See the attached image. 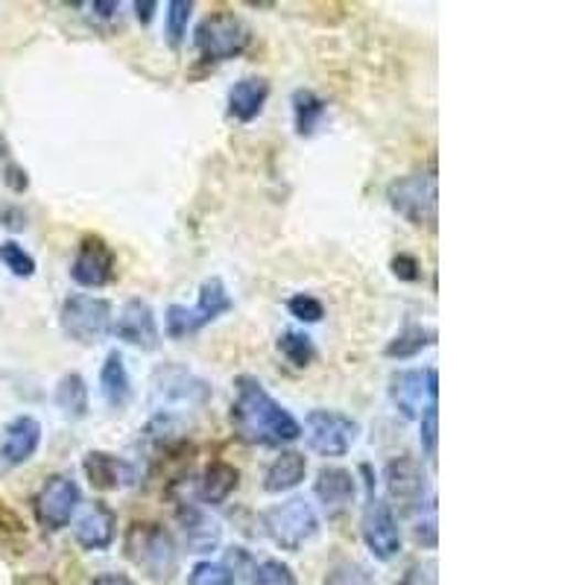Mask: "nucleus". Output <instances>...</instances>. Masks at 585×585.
Listing matches in <instances>:
<instances>
[{"label": "nucleus", "instance_id": "nucleus-1", "mask_svg": "<svg viewBox=\"0 0 585 585\" xmlns=\"http://www.w3.org/2000/svg\"><path fill=\"white\" fill-rule=\"evenodd\" d=\"M229 422L235 436L254 448H284L302 440V422L254 375L235 378Z\"/></svg>", "mask_w": 585, "mask_h": 585}, {"label": "nucleus", "instance_id": "nucleus-2", "mask_svg": "<svg viewBox=\"0 0 585 585\" xmlns=\"http://www.w3.org/2000/svg\"><path fill=\"white\" fill-rule=\"evenodd\" d=\"M123 553L153 583H170L178 574L176 535L159 521H132L123 533Z\"/></svg>", "mask_w": 585, "mask_h": 585}, {"label": "nucleus", "instance_id": "nucleus-3", "mask_svg": "<svg viewBox=\"0 0 585 585\" xmlns=\"http://www.w3.org/2000/svg\"><path fill=\"white\" fill-rule=\"evenodd\" d=\"M150 387H153L150 390L153 410L162 416L182 419L185 410H199L212 401V383L178 364L159 366Z\"/></svg>", "mask_w": 585, "mask_h": 585}, {"label": "nucleus", "instance_id": "nucleus-4", "mask_svg": "<svg viewBox=\"0 0 585 585\" xmlns=\"http://www.w3.org/2000/svg\"><path fill=\"white\" fill-rule=\"evenodd\" d=\"M387 203L401 220L416 229H436L440 217V182L436 170H416L392 178L387 185Z\"/></svg>", "mask_w": 585, "mask_h": 585}, {"label": "nucleus", "instance_id": "nucleus-5", "mask_svg": "<svg viewBox=\"0 0 585 585\" xmlns=\"http://www.w3.org/2000/svg\"><path fill=\"white\" fill-rule=\"evenodd\" d=\"M235 307L231 293L226 288V281L220 275H212L199 284L196 293V305H167L164 311V334L170 339H187L199 334L205 325L217 323L220 316H226Z\"/></svg>", "mask_w": 585, "mask_h": 585}, {"label": "nucleus", "instance_id": "nucleus-6", "mask_svg": "<svg viewBox=\"0 0 585 585\" xmlns=\"http://www.w3.org/2000/svg\"><path fill=\"white\" fill-rule=\"evenodd\" d=\"M261 527L275 548L296 553L319 533V512L307 498L296 495L267 509L261 516Z\"/></svg>", "mask_w": 585, "mask_h": 585}, {"label": "nucleus", "instance_id": "nucleus-7", "mask_svg": "<svg viewBox=\"0 0 585 585\" xmlns=\"http://www.w3.org/2000/svg\"><path fill=\"white\" fill-rule=\"evenodd\" d=\"M249 42H252V30L243 18L229 12V9L208 12L194 30L196 53L212 65L238 59L240 53H247Z\"/></svg>", "mask_w": 585, "mask_h": 585}, {"label": "nucleus", "instance_id": "nucleus-8", "mask_svg": "<svg viewBox=\"0 0 585 585\" xmlns=\"http://www.w3.org/2000/svg\"><path fill=\"white\" fill-rule=\"evenodd\" d=\"M366 475V503L364 516H360V535H364V544L369 548L378 562H392L401 553V544H404V535H401L399 518H396V509L375 495V477L372 468H360Z\"/></svg>", "mask_w": 585, "mask_h": 585}, {"label": "nucleus", "instance_id": "nucleus-9", "mask_svg": "<svg viewBox=\"0 0 585 585\" xmlns=\"http://www.w3.org/2000/svg\"><path fill=\"white\" fill-rule=\"evenodd\" d=\"M115 307L109 299L91 296V293H71L59 307V328L71 343L79 346H97L111 334Z\"/></svg>", "mask_w": 585, "mask_h": 585}, {"label": "nucleus", "instance_id": "nucleus-10", "mask_svg": "<svg viewBox=\"0 0 585 585\" xmlns=\"http://www.w3.org/2000/svg\"><path fill=\"white\" fill-rule=\"evenodd\" d=\"M302 436H305L307 448L314 451V454L337 459L346 457L348 451L357 445V440H360V422L355 416L343 413V410L316 408L305 416Z\"/></svg>", "mask_w": 585, "mask_h": 585}, {"label": "nucleus", "instance_id": "nucleus-11", "mask_svg": "<svg viewBox=\"0 0 585 585\" xmlns=\"http://www.w3.org/2000/svg\"><path fill=\"white\" fill-rule=\"evenodd\" d=\"M79 503H83V489L74 480V475H68V472L51 475L39 486V492L33 498L35 521L47 533H59V530L71 527Z\"/></svg>", "mask_w": 585, "mask_h": 585}, {"label": "nucleus", "instance_id": "nucleus-12", "mask_svg": "<svg viewBox=\"0 0 585 585\" xmlns=\"http://www.w3.org/2000/svg\"><path fill=\"white\" fill-rule=\"evenodd\" d=\"M383 489H387L383 501L390 503V507H399L408 516H413L419 507H424L431 498H436L424 466L416 457H408V454L392 457L383 466Z\"/></svg>", "mask_w": 585, "mask_h": 585}, {"label": "nucleus", "instance_id": "nucleus-13", "mask_svg": "<svg viewBox=\"0 0 585 585\" xmlns=\"http://www.w3.org/2000/svg\"><path fill=\"white\" fill-rule=\"evenodd\" d=\"M71 281L77 288L85 290H100L109 288L115 275H118V254L111 252V247L97 235L79 240L77 254L71 261Z\"/></svg>", "mask_w": 585, "mask_h": 585}, {"label": "nucleus", "instance_id": "nucleus-14", "mask_svg": "<svg viewBox=\"0 0 585 585\" xmlns=\"http://www.w3.org/2000/svg\"><path fill=\"white\" fill-rule=\"evenodd\" d=\"M111 334L138 351H155L162 346V328H159L153 305L147 299H127L111 323Z\"/></svg>", "mask_w": 585, "mask_h": 585}, {"label": "nucleus", "instance_id": "nucleus-15", "mask_svg": "<svg viewBox=\"0 0 585 585\" xmlns=\"http://www.w3.org/2000/svg\"><path fill=\"white\" fill-rule=\"evenodd\" d=\"M83 472L97 492H123L138 484L136 463L109 451H88L83 457Z\"/></svg>", "mask_w": 585, "mask_h": 585}, {"label": "nucleus", "instance_id": "nucleus-16", "mask_svg": "<svg viewBox=\"0 0 585 585\" xmlns=\"http://www.w3.org/2000/svg\"><path fill=\"white\" fill-rule=\"evenodd\" d=\"M176 521L191 553H212L220 548L223 527L220 521L196 501H178L176 503Z\"/></svg>", "mask_w": 585, "mask_h": 585}, {"label": "nucleus", "instance_id": "nucleus-17", "mask_svg": "<svg viewBox=\"0 0 585 585\" xmlns=\"http://www.w3.org/2000/svg\"><path fill=\"white\" fill-rule=\"evenodd\" d=\"M42 448V422L35 416H15L0 433V468H18L30 463Z\"/></svg>", "mask_w": 585, "mask_h": 585}, {"label": "nucleus", "instance_id": "nucleus-18", "mask_svg": "<svg viewBox=\"0 0 585 585\" xmlns=\"http://www.w3.org/2000/svg\"><path fill=\"white\" fill-rule=\"evenodd\" d=\"M314 498L328 518H343L357 501V477L348 468L323 466L314 480Z\"/></svg>", "mask_w": 585, "mask_h": 585}, {"label": "nucleus", "instance_id": "nucleus-19", "mask_svg": "<svg viewBox=\"0 0 585 585\" xmlns=\"http://www.w3.org/2000/svg\"><path fill=\"white\" fill-rule=\"evenodd\" d=\"M74 539L83 551H109L118 539V512L106 501H94L74 524Z\"/></svg>", "mask_w": 585, "mask_h": 585}, {"label": "nucleus", "instance_id": "nucleus-20", "mask_svg": "<svg viewBox=\"0 0 585 585\" xmlns=\"http://www.w3.org/2000/svg\"><path fill=\"white\" fill-rule=\"evenodd\" d=\"M387 392H390L396 413H401V419H408V422H419L422 410L427 408L431 401H440L427 392L424 369H399V372H392Z\"/></svg>", "mask_w": 585, "mask_h": 585}, {"label": "nucleus", "instance_id": "nucleus-21", "mask_svg": "<svg viewBox=\"0 0 585 585\" xmlns=\"http://www.w3.org/2000/svg\"><path fill=\"white\" fill-rule=\"evenodd\" d=\"M270 83L263 77L238 79V83L229 88V94H226V111H229V118L238 120V123H252V120H258L267 100H270Z\"/></svg>", "mask_w": 585, "mask_h": 585}, {"label": "nucleus", "instance_id": "nucleus-22", "mask_svg": "<svg viewBox=\"0 0 585 585\" xmlns=\"http://www.w3.org/2000/svg\"><path fill=\"white\" fill-rule=\"evenodd\" d=\"M100 396L106 401V408L111 410H127L132 404V396H136L127 369V357L118 348H111L100 366Z\"/></svg>", "mask_w": 585, "mask_h": 585}, {"label": "nucleus", "instance_id": "nucleus-23", "mask_svg": "<svg viewBox=\"0 0 585 585\" xmlns=\"http://www.w3.org/2000/svg\"><path fill=\"white\" fill-rule=\"evenodd\" d=\"M307 477V457L302 451H281L279 457L272 459L267 472H263V492L284 495L293 492L296 486L305 484Z\"/></svg>", "mask_w": 585, "mask_h": 585}, {"label": "nucleus", "instance_id": "nucleus-24", "mask_svg": "<svg viewBox=\"0 0 585 585\" xmlns=\"http://www.w3.org/2000/svg\"><path fill=\"white\" fill-rule=\"evenodd\" d=\"M238 486H240L238 468L231 466V463H226V459H214V463L205 466L196 495H199L203 507H220V503L229 501Z\"/></svg>", "mask_w": 585, "mask_h": 585}, {"label": "nucleus", "instance_id": "nucleus-25", "mask_svg": "<svg viewBox=\"0 0 585 585\" xmlns=\"http://www.w3.org/2000/svg\"><path fill=\"white\" fill-rule=\"evenodd\" d=\"M293 106V127H296L299 138H314L316 129L325 123L328 115V100H323L314 88H296L290 97Z\"/></svg>", "mask_w": 585, "mask_h": 585}, {"label": "nucleus", "instance_id": "nucleus-26", "mask_svg": "<svg viewBox=\"0 0 585 585\" xmlns=\"http://www.w3.org/2000/svg\"><path fill=\"white\" fill-rule=\"evenodd\" d=\"M53 399H56V408L62 410V416L71 419V422H79V419L88 416V410H91L88 383H85V378L79 372L62 375Z\"/></svg>", "mask_w": 585, "mask_h": 585}, {"label": "nucleus", "instance_id": "nucleus-27", "mask_svg": "<svg viewBox=\"0 0 585 585\" xmlns=\"http://www.w3.org/2000/svg\"><path fill=\"white\" fill-rule=\"evenodd\" d=\"M433 343H436V332H433V328L410 323L383 346V355L390 357V360H413V357H419L422 351H427Z\"/></svg>", "mask_w": 585, "mask_h": 585}, {"label": "nucleus", "instance_id": "nucleus-28", "mask_svg": "<svg viewBox=\"0 0 585 585\" xmlns=\"http://www.w3.org/2000/svg\"><path fill=\"white\" fill-rule=\"evenodd\" d=\"M279 348V355L288 360L290 366H296V369H307V366L316 360V343L311 334L305 332H284L275 343Z\"/></svg>", "mask_w": 585, "mask_h": 585}, {"label": "nucleus", "instance_id": "nucleus-29", "mask_svg": "<svg viewBox=\"0 0 585 585\" xmlns=\"http://www.w3.org/2000/svg\"><path fill=\"white\" fill-rule=\"evenodd\" d=\"M191 15H194L191 0H170V3H164V35H167V44L173 51H178L182 42H185Z\"/></svg>", "mask_w": 585, "mask_h": 585}, {"label": "nucleus", "instance_id": "nucleus-30", "mask_svg": "<svg viewBox=\"0 0 585 585\" xmlns=\"http://www.w3.org/2000/svg\"><path fill=\"white\" fill-rule=\"evenodd\" d=\"M419 445H422V457L436 466V454H440V401H431L419 416Z\"/></svg>", "mask_w": 585, "mask_h": 585}, {"label": "nucleus", "instance_id": "nucleus-31", "mask_svg": "<svg viewBox=\"0 0 585 585\" xmlns=\"http://www.w3.org/2000/svg\"><path fill=\"white\" fill-rule=\"evenodd\" d=\"M410 518H413V527H410V530H413L416 544L433 551L436 542H440V530H436V498H431L424 507H419Z\"/></svg>", "mask_w": 585, "mask_h": 585}, {"label": "nucleus", "instance_id": "nucleus-32", "mask_svg": "<svg viewBox=\"0 0 585 585\" xmlns=\"http://www.w3.org/2000/svg\"><path fill=\"white\" fill-rule=\"evenodd\" d=\"M0 263H3L15 279H33L35 275V258L26 252L18 240H3V243H0Z\"/></svg>", "mask_w": 585, "mask_h": 585}, {"label": "nucleus", "instance_id": "nucleus-33", "mask_svg": "<svg viewBox=\"0 0 585 585\" xmlns=\"http://www.w3.org/2000/svg\"><path fill=\"white\" fill-rule=\"evenodd\" d=\"M187 585H238L235 571L226 562H196L191 574H187Z\"/></svg>", "mask_w": 585, "mask_h": 585}, {"label": "nucleus", "instance_id": "nucleus-34", "mask_svg": "<svg viewBox=\"0 0 585 585\" xmlns=\"http://www.w3.org/2000/svg\"><path fill=\"white\" fill-rule=\"evenodd\" d=\"M252 585H296V574L288 562L263 560L254 565Z\"/></svg>", "mask_w": 585, "mask_h": 585}, {"label": "nucleus", "instance_id": "nucleus-35", "mask_svg": "<svg viewBox=\"0 0 585 585\" xmlns=\"http://www.w3.org/2000/svg\"><path fill=\"white\" fill-rule=\"evenodd\" d=\"M288 311L290 316H296L299 323L305 325H316L325 319V305L311 293H296V296L288 299Z\"/></svg>", "mask_w": 585, "mask_h": 585}, {"label": "nucleus", "instance_id": "nucleus-36", "mask_svg": "<svg viewBox=\"0 0 585 585\" xmlns=\"http://www.w3.org/2000/svg\"><path fill=\"white\" fill-rule=\"evenodd\" d=\"M328 585H375L372 571L360 565V562H337L328 574Z\"/></svg>", "mask_w": 585, "mask_h": 585}, {"label": "nucleus", "instance_id": "nucleus-37", "mask_svg": "<svg viewBox=\"0 0 585 585\" xmlns=\"http://www.w3.org/2000/svg\"><path fill=\"white\" fill-rule=\"evenodd\" d=\"M396 585H440V577H436V560L410 562Z\"/></svg>", "mask_w": 585, "mask_h": 585}, {"label": "nucleus", "instance_id": "nucleus-38", "mask_svg": "<svg viewBox=\"0 0 585 585\" xmlns=\"http://www.w3.org/2000/svg\"><path fill=\"white\" fill-rule=\"evenodd\" d=\"M390 270L392 275L399 281H408V284H413V281H422V261H419L416 254H408V252H399L396 258L390 261Z\"/></svg>", "mask_w": 585, "mask_h": 585}, {"label": "nucleus", "instance_id": "nucleus-39", "mask_svg": "<svg viewBox=\"0 0 585 585\" xmlns=\"http://www.w3.org/2000/svg\"><path fill=\"white\" fill-rule=\"evenodd\" d=\"M3 182H7L15 194H24L26 187H30V178H26V170L18 167L15 162H7V170H3Z\"/></svg>", "mask_w": 585, "mask_h": 585}, {"label": "nucleus", "instance_id": "nucleus-40", "mask_svg": "<svg viewBox=\"0 0 585 585\" xmlns=\"http://www.w3.org/2000/svg\"><path fill=\"white\" fill-rule=\"evenodd\" d=\"M83 9H91V15L97 21H111V18L118 15L120 3L118 0H94V3H85Z\"/></svg>", "mask_w": 585, "mask_h": 585}, {"label": "nucleus", "instance_id": "nucleus-41", "mask_svg": "<svg viewBox=\"0 0 585 585\" xmlns=\"http://www.w3.org/2000/svg\"><path fill=\"white\" fill-rule=\"evenodd\" d=\"M132 9H136L138 21L147 26L155 18V9H159V3H155V0H144V3H141V0H136V3H132Z\"/></svg>", "mask_w": 585, "mask_h": 585}, {"label": "nucleus", "instance_id": "nucleus-42", "mask_svg": "<svg viewBox=\"0 0 585 585\" xmlns=\"http://www.w3.org/2000/svg\"><path fill=\"white\" fill-rule=\"evenodd\" d=\"M91 585H136L127 574H118V571H106V574H97L91 579Z\"/></svg>", "mask_w": 585, "mask_h": 585}]
</instances>
